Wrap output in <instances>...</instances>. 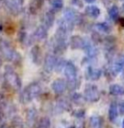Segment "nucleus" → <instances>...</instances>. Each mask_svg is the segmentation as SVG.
Returning a JSON list of instances; mask_svg holds the SVG:
<instances>
[{
  "mask_svg": "<svg viewBox=\"0 0 124 128\" xmlns=\"http://www.w3.org/2000/svg\"><path fill=\"white\" fill-rule=\"evenodd\" d=\"M122 11L124 12V4H122Z\"/></svg>",
  "mask_w": 124,
  "mask_h": 128,
  "instance_id": "nucleus-37",
  "label": "nucleus"
},
{
  "mask_svg": "<svg viewBox=\"0 0 124 128\" xmlns=\"http://www.w3.org/2000/svg\"><path fill=\"white\" fill-rule=\"evenodd\" d=\"M122 62H123V65H124V56H123V58H122Z\"/></svg>",
  "mask_w": 124,
  "mask_h": 128,
  "instance_id": "nucleus-40",
  "label": "nucleus"
},
{
  "mask_svg": "<svg viewBox=\"0 0 124 128\" xmlns=\"http://www.w3.org/2000/svg\"><path fill=\"white\" fill-rule=\"evenodd\" d=\"M66 89L70 91H74L78 90L80 86V81L78 78L72 81H66Z\"/></svg>",
  "mask_w": 124,
  "mask_h": 128,
  "instance_id": "nucleus-25",
  "label": "nucleus"
},
{
  "mask_svg": "<svg viewBox=\"0 0 124 128\" xmlns=\"http://www.w3.org/2000/svg\"><path fill=\"white\" fill-rule=\"evenodd\" d=\"M25 90L27 91V93L29 94V96H31L32 99L39 98L41 95V92H42L41 86L39 84H37V82H32V84H29L25 88Z\"/></svg>",
  "mask_w": 124,
  "mask_h": 128,
  "instance_id": "nucleus-11",
  "label": "nucleus"
},
{
  "mask_svg": "<svg viewBox=\"0 0 124 128\" xmlns=\"http://www.w3.org/2000/svg\"><path fill=\"white\" fill-rule=\"evenodd\" d=\"M47 37H48L47 29L42 25L39 26L35 29L33 34H32V38H33L35 40L44 41L47 39Z\"/></svg>",
  "mask_w": 124,
  "mask_h": 128,
  "instance_id": "nucleus-13",
  "label": "nucleus"
},
{
  "mask_svg": "<svg viewBox=\"0 0 124 128\" xmlns=\"http://www.w3.org/2000/svg\"><path fill=\"white\" fill-rule=\"evenodd\" d=\"M57 57L53 54H47L44 58V70L47 73H51L54 70L56 65Z\"/></svg>",
  "mask_w": 124,
  "mask_h": 128,
  "instance_id": "nucleus-7",
  "label": "nucleus"
},
{
  "mask_svg": "<svg viewBox=\"0 0 124 128\" xmlns=\"http://www.w3.org/2000/svg\"><path fill=\"white\" fill-rule=\"evenodd\" d=\"M82 50L85 52L87 58L90 59H96L97 55L99 54V50H98L96 45L94 44L91 41V40L87 39V38H84V45Z\"/></svg>",
  "mask_w": 124,
  "mask_h": 128,
  "instance_id": "nucleus-4",
  "label": "nucleus"
},
{
  "mask_svg": "<svg viewBox=\"0 0 124 128\" xmlns=\"http://www.w3.org/2000/svg\"><path fill=\"white\" fill-rule=\"evenodd\" d=\"M86 3H87V4H93V3H94L96 1V0H84Z\"/></svg>",
  "mask_w": 124,
  "mask_h": 128,
  "instance_id": "nucleus-36",
  "label": "nucleus"
},
{
  "mask_svg": "<svg viewBox=\"0 0 124 128\" xmlns=\"http://www.w3.org/2000/svg\"><path fill=\"white\" fill-rule=\"evenodd\" d=\"M102 37L100 34V32H98L97 31H93L92 35H91V41H92L94 44H99V43L102 42Z\"/></svg>",
  "mask_w": 124,
  "mask_h": 128,
  "instance_id": "nucleus-27",
  "label": "nucleus"
},
{
  "mask_svg": "<svg viewBox=\"0 0 124 128\" xmlns=\"http://www.w3.org/2000/svg\"><path fill=\"white\" fill-rule=\"evenodd\" d=\"M0 53L5 60L10 62H18L20 60V55L13 48L11 44L5 40H0Z\"/></svg>",
  "mask_w": 124,
  "mask_h": 128,
  "instance_id": "nucleus-1",
  "label": "nucleus"
},
{
  "mask_svg": "<svg viewBox=\"0 0 124 128\" xmlns=\"http://www.w3.org/2000/svg\"><path fill=\"white\" fill-rule=\"evenodd\" d=\"M56 110H59L60 112L70 110H71V103L67 99H64V98L60 99L58 101V103H57Z\"/></svg>",
  "mask_w": 124,
  "mask_h": 128,
  "instance_id": "nucleus-19",
  "label": "nucleus"
},
{
  "mask_svg": "<svg viewBox=\"0 0 124 128\" xmlns=\"http://www.w3.org/2000/svg\"><path fill=\"white\" fill-rule=\"evenodd\" d=\"M31 58L32 60L35 65H40L41 62L43 60V56H42V52L41 49L38 45L33 46L31 48Z\"/></svg>",
  "mask_w": 124,
  "mask_h": 128,
  "instance_id": "nucleus-12",
  "label": "nucleus"
},
{
  "mask_svg": "<svg viewBox=\"0 0 124 128\" xmlns=\"http://www.w3.org/2000/svg\"><path fill=\"white\" fill-rule=\"evenodd\" d=\"M101 75H102V70L95 68V66L89 65L87 67V70L85 72V77L88 81H92V82L98 81L101 78Z\"/></svg>",
  "mask_w": 124,
  "mask_h": 128,
  "instance_id": "nucleus-6",
  "label": "nucleus"
},
{
  "mask_svg": "<svg viewBox=\"0 0 124 128\" xmlns=\"http://www.w3.org/2000/svg\"><path fill=\"white\" fill-rule=\"evenodd\" d=\"M63 72H64L66 81L75 80L78 78V70H77L76 66L72 62H66Z\"/></svg>",
  "mask_w": 124,
  "mask_h": 128,
  "instance_id": "nucleus-5",
  "label": "nucleus"
},
{
  "mask_svg": "<svg viewBox=\"0 0 124 128\" xmlns=\"http://www.w3.org/2000/svg\"><path fill=\"white\" fill-rule=\"evenodd\" d=\"M52 90L56 95H62L66 90V82L65 79L57 78L52 82Z\"/></svg>",
  "mask_w": 124,
  "mask_h": 128,
  "instance_id": "nucleus-8",
  "label": "nucleus"
},
{
  "mask_svg": "<svg viewBox=\"0 0 124 128\" xmlns=\"http://www.w3.org/2000/svg\"><path fill=\"white\" fill-rule=\"evenodd\" d=\"M0 128H13V127H11V126H9V124H1L0 126Z\"/></svg>",
  "mask_w": 124,
  "mask_h": 128,
  "instance_id": "nucleus-34",
  "label": "nucleus"
},
{
  "mask_svg": "<svg viewBox=\"0 0 124 128\" xmlns=\"http://www.w3.org/2000/svg\"><path fill=\"white\" fill-rule=\"evenodd\" d=\"M12 2H14L16 4H18V6H20V7H22L24 4V0H11Z\"/></svg>",
  "mask_w": 124,
  "mask_h": 128,
  "instance_id": "nucleus-33",
  "label": "nucleus"
},
{
  "mask_svg": "<svg viewBox=\"0 0 124 128\" xmlns=\"http://www.w3.org/2000/svg\"><path fill=\"white\" fill-rule=\"evenodd\" d=\"M73 115L78 118H82L85 116V110H77L73 112Z\"/></svg>",
  "mask_w": 124,
  "mask_h": 128,
  "instance_id": "nucleus-30",
  "label": "nucleus"
},
{
  "mask_svg": "<svg viewBox=\"0 0 124 128\" xmlns=\"http://www.w3.org/2000/svg\"><path fill=\"white\" fill-rule=\"evenodd\" d=\"M72 3L75 6H78L80 8L83 7V2H82L81 0H72Z\"/></svg>",
  "mask_w": 124,
  "mask_h": 128,
  "instance_id": "nucleus-32",
  "label": "nucleus"
},
{
  "mask_svg": "<svg viewBox=\"0 0 124 128\" xmlns=\"http://www.w3.org/2000/svg\"><path fill=\"white\" fill-rule=\"evenodd\" d=\"M39 124L40 128H50L51 127V121L47 117H44L40 119Z\"/></svg>",
  "mask_w": 124,
  "mask_h": 128,
  "instance_id": "nucleus-28",
  "label": "nucleus"
},
{
  "mask_svg": "<svg viewBox=\"0 0 124 128\" xmlns=\"http://www.w3.org/2000/svg\"><path fill=\"white\" fill-rule=\"evenodd\" d=\"M49 4L53 12L60 11L64 6L63 0H49Z\"/></svg>",
  "mask_w": 124,
  "mask_h": 128,
  "instance_id": "nucleus-24",
  "label": "nucleus"
},
{
  "mask_svg": "<svg viewBox=\"0 0 124 128\" xmlns=\"http://www.w3.org/2000/svg\"><path fill=\"white\" fill-rule=\"evenodd\" d=\"M118 116H119V112H118L117 103L116 102H112L110 104L109 109H108V119L110 120V122L114 123L116 121Z\"/></svg>",
  "mask_w": 124,
  "mask_h": 128,
  "instance_id": "nucleus-16",
  "label": "nucleus"
},
{
  "mask_svg": "<svg viewBox=\"0 0 124 128\" xmlns=\"http://www.w3.org/2000/svg\"><path fill=\"white\" fill-rule=\"evenodd\" d=\"M4 6L7 8V10L10 12L11 13L14 15H17L18 13H20L21 12V8L20 6H18V4H16L14 2H12L11 0H4Z\"/></svg>",
  "mask_w": 124,
  "mask_h": 128,
  "instance_id": "nucleus-17",
  "label": "nucleus"
},
{
  "mask_svg": "<svg viewBox=\"0 0 124 128\" xmlns=\"http://www.w3.org/2000/svg\"><path fill=\"white\" fill-rule=\"evenodd\" d=\"M66 63V60H64L63 58H57V62H56V65H55L54 70L56 72H58V73L63 71Z\"/></svg>",
  "mask_w": 124,
  "mask_h": 128,
  "instance_id": "nucleus-26",
  "label": "nucleus"
},
{
  "mask_svg": "<svg viewBox=\"0 0 124 128\" xmlns=\"http://www.w3.org/2000/svg\"><path fill=\"white\" fill-rule=\"evenodd\" d=\"M71 101L74 104L78 105V106H81V105H83L85 104L86 100L82 94L78 92H74L71 95Z\"/></svg>",
  "mask_w": 124,
  "mask_h": 128,
  "instance_id": "nucleus-21",
  "label": "nucleus"
},
{
  "mask_svg": "<svg viewBox=\"0 0 124 128\" xmlns=\"http://www.w3.org/2000/svg\"><path fill=\"white\" fill-rule=\"evenodd\" d=\"M122 128H124V119H123V121H122Z\"/></svg>",
  "mask_w": 124,
  "mask_h": 128,
  "instance_id": "nucleus-38",
  "label": "nucleus"
},
{
  "mask_svg": "<svg viewBox=\"0 0 124 128\" xmlns=\"http://www.w3.org/2000/svg\"><path fill=\"white\" fill-rule=\"evenodd\" d=\"M95 29L98 32L104 34H109L112 32V27L107 22H101V23L95 24Z\"/></svg>",
  "mask_w": 124,
  "mask_h": 128,
  "instance_id": "nucleus-18",
  "label": "nucleus"
},
{
  "mask_svg": "<svg viewBox=\"0 0 124 128\" xmlns=\"http://www.w3.org/2000/svg\"><path fill=\"white\" fill-rule=\"evenodd\" d=\"M55 21V14L54 12L47 11L42 15L41 17V22H42V26H44L46 29L53 27V24Z\"/></svg>",
  "mask_w": 124,
  "mask_h": 128,
  "instance_id": "nucleus-9",
  "label": "nucleus"
},
{
  "mask_svg": "<svg viewBox=\"0 0 124 128\" xmlns=\"http://www.w3.org/2000/svg\"><path fill=\"white\" fill-rule=\"evenodd\" d=\"M109 93L112 96H124V87L119 84H112L109 87Z\"/></svg>",
  "mask_w": 124,
  "mask_h": 128,
  "instance_id": "nucleus-20",
  "label": "nucleus"
},
{
  "mask_svg": "<svg viewBox=\"0 0 124 128\" xmlns=\"http://www.w3.org/2000/svg\"><path fill=\"white\" fill-rule=\"evenodd\" d=\"M69 128H77V127H75V126H71V127H69Z\"/></svg>",
  "mask_w": 124,
  "mask_h": 128,
  "instance_id": "nucleus-41",
  "label": "nucleus"
},
{
  "mask_svg": "<svg viewBox=\"0 0 124 128\" xmlns=\"http://www.w3.org/2000/svg\"><path fill=\"white\" fill-rule=\"evenodd\" d=\"M102 124V118L101 117L92 116L89 118V128H101Z\"/></svg>",
  "mask_w": 124,
  "mask_h": 128,
  "instance_id": "nucleus-22",
  "label": "nucleus"
},
{
  "mask_svg": "<svg viewBox=\"0 0 124 128\" xmlns=\"http://www.w3.org/2000/svg\"><path fill=\"white\" fill-rule=\"evenodd\" d=\"M12 119H13V122H14V124L16 126V127L25 128V126H26V124H25V123H24V121L22 120L19 117H18L17 115L15 116V117H13Z\"/></svg>",
  "mask_w": 124,
  "mask_h": 128,
  "instance_id": "nucleus-29",
  "label": "nucleus"
},
{
  "mask_svg": "<svg viewBox=\"0 0 124 128\" xmlns=\"http://www.w3.org/2000/svg\"><path fill=\"white\" fill-rule=\"evenodd\" d=\"M1 65H2V62H1V59H0V67H1Z\"/></svg>",
  "mask_w": 124,
  "mask_h": 128,
  "instance_id": "nucleus-39",
  "label": "nucleus"
},
{
  "mask_svg": "<svg viewBox=\"0 0 124 128\" xmlns=\"http://www.w3.org/2000/svg\"><path fill=\"white\" fill-rule=\"evenodd\" d=\"M119 23H120V25L124 27V18H119Z\"/></svg>",
  "mask_w": 124,
  "mask_h": 128,
  "instance_id": "nucleus-35",
  "label": "nucleus"
},
{
  "mask_svg": "<svg viewBox=\"0 0 124 128\" xmlns=\"http://www.w3.org/2000/svg\"><path fill=\"white\" fill-rule=\"evenodd\" d=\"M38 112L36 109L30 108L27 110L25 114V124L29 127H33L37 123Z\"/></svg>",
  "mask_w": 124,
  "mask_h": 128,
  "instance_id": "nucleus-10",
  "label": "nucleus"
},
{
  "mask_svg": "<svg viewBox=\"0 0 124 128\" xmlns=\"http://www.w3.org/2000/svg\"><path fill=\"white\" fill-rule=\"evenodd\" d=\"M85 14L87 15V17L91 18H94V20H96V18H99V16L101 15V10L98 6H94V4H90V6H87V7L85 8V11H84Z\"/></svg>",
  "mask_w": 124,
  "mask_h": 128,
  "instance_id": "nucleus-15",
  "label": "nucleus"
},
{
  "mask_svg": "<svg viewBox=\"0 0 124 128\" xmlns=\"http://www.w3.org/2000/svg\"><path fill=\"white\" fill-rule=\"evenodd\" d=\"M4 80L6 84L12 89L18 90L21 89V79L18 73H16L14 68L10 65H6L4 68Z\"/></svg>",
  "mask_w": 124,
  "mask_h": 128,
  "instance_id": "nucleus-2",
  "label": "nucleus"
},
{
  "mask_svg": "<svg viewBox=\"0 0 124 128\" xmlns=\"http://www.w3.org/2000/svg\"><path fill=\"white\" fill-rule=\"evenodd\" d=\"M2 1L3 0H0V6H1V4H2Z\"/></svg>",
  "mask_w": 124,
  "mask_h": 128,
  "instance_id": "nucleus-42",
  "label": "nucleus"
},
{
  "mask_svg": "<svg viewBox=\"0 0 124 128\" xmlns=\"http://www.w3.org/2000/svg\"><path fill=\"white\" fill-rule=\"evenodd\" d=\"M118 106V112L121 115H124V100L121 101L120 103L117 104Z\"/></svg>",
  "mask_w": 124,
  "mask_h": 128,
  "instance_id": "nucleus-31",
  "label": "nucleus"
},
{
  "mask_svg": "<svg viewBox=\"0 0 124 128\" xmlns=\"http://www.w3.org/2000/svg\"><path fill=\"white\" fill-rule=\"evenodd\" d=\"M69 45L73 50L82 49L84 45V38L80 35H73L69 40Z\"/></svg>",
  "mask_w": 124,
  "mask_h": 128,
  "instance_id": "nucleus-14",
  "label": "nucleus"
},
{
  "mask_svg": "<svg viewBox=\"0 0 124 128\" xmlns=\"http://www.w3.org/2000/svg\"><path fill=\"white\" fill-rule=\"evenodd\" d=\"M108 16H109L110 20L114 22H117L120 18V11H119L118 6H113L108 11Z\"/></svg>",
  "mask_w": 124,
  "mask_h": 128,
  "instance_id": "nucleus-23",
  "label": "nucleus"
},
{
  "mask_svg": "<svg viewBox=\"0 0 124 128\" xmlns=\"http://www.w3.org/2000/svg\"><path fill=\"white\" fill-rule=\"evenodd\" d=\"M83 96L86 101L90 102V103H96L101 98V93L96 85L87 84L84 89Z\"/></svg>",
  "mask_w": 124,
  "mask_h": 128,
  "instance_id": "nucleus-3",
  "label": "nucleus"
}]
</instances>
